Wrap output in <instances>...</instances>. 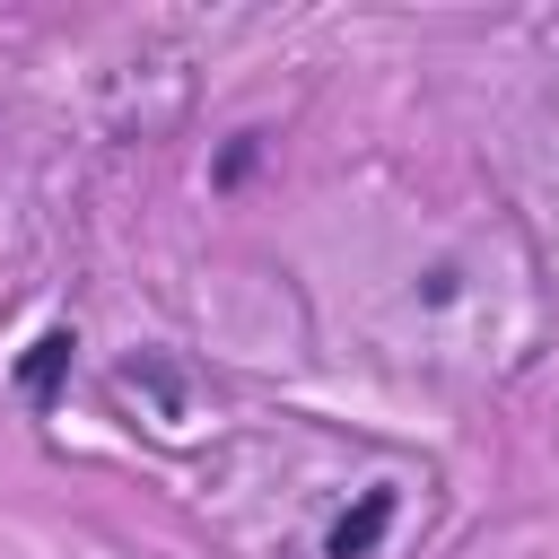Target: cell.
Masks as SVG:
<instances>
[{
    "mask_svg": "<svg viewBox=\"0 0 559 559\" xmlns=\"http://www.w3.org/2000/svg\"><path fill=\"white\" fill-rule=\"evenodd\" d=\"M393 507H402L393 489H367V498L323 533V550H332V559H376V550H384V533H393Z\"/></svg>",
    "mask_w": 559,
    "mask_h": 559,
    "instance_id": "obj_1",
    "label": "cell"
},
{
    "mask_svg": "<svg viewBox=\"0 0 559 559\" xmlns=\"http://www.w3.org/2000/svg\"><path fill=\"white\" fill-rule=\"evenodd\" d=\"M70 349H79L70 332H44V341L17 358V393H26L35 411H52V393H61V376H70Z\"/></svg>",
    "mask_w": 559,
    "mask_h": 559,
    "instance_id": "obj_2",
    "label": "cell"
}]
</instances>
